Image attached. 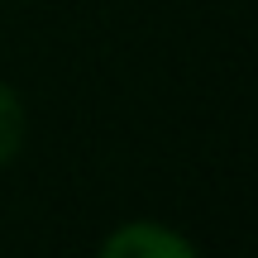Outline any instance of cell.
<instances>
[{
  "label": "cell",
  "mask_w": 258,
  "mask_h": 258,
  "mask_svg": "<svg viewBox=\"0 0 258 258\" xmlns=\"http://www.w3.org/2000/svg\"><path fill=\"white\" fill-rule=\"evenodd\" d=\"M101 253L105 258H191L196 244L182 239L177 230L153 225V220H129L101 244Z\"/></svg>",
  "instance_id": "cell-1"
},
{
  "label": "cell",
  "mask_w": 258,
  "mask_h": 258,
  "mask_svg": "<svg viewBox=\"0 0 258 258\" xmlns=\"http://www.w3.org/2000/svg\"><path fill=\"white\" fill-rule=\"evenodd\" d=\"M24 134H29V120H24V101H19L15 86L0 82V163H10V158L24 148Z\"/></svg>",
  "instance_id": "cell-2"
}]
</instances>
